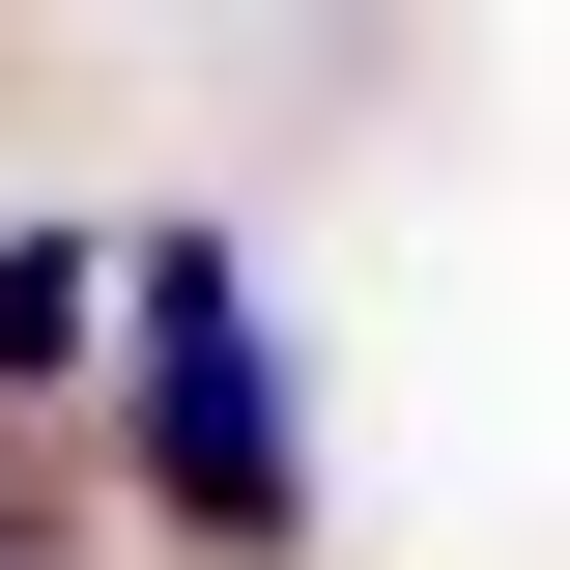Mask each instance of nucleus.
Returning <instances> with one entry per match:
<instances>
[{
    "instance_id": "7ed1b4c3",
    "label": "nucleus",
    "mask_w": 570,
    "mask_h": 570,
    "mask_svg": "<svg viewBox=\"0 0 570 570\" xmlns=\"http://www.w3.org/2000/svg\"><path fill=\"white\" fill-rule=\"evenodd\" d=\"M0 570H86V542H58V513H29V485H0Z\"/></svg>"
},
{
    "instance_id": "f03ea898",
    "label": "nucleus",
    "mask_w": 570,
    "mask_h": 570,
    "mask_svg": "<svg viewBox=\"0 0 570 570\" xmlns=\"http://www.w3.org/2000/svg\"><path fill=\"white\" fill-rule=\"evenodd\" d=\"M115 371V228H0V400H86Z\"/></svg>"
},
{
    "instance_id": "f257e3e1",
    "label": "nucleus",
    "mask_w": 570,
    "mask_h": 570,
    "mask_svg": "<svg viewBox=\"0 0 570 570\" xmlns=\"http://www.w3.org/2000/svg\"><path fill=\"white\" fill-rule=\"evenodd\" d=\"M86 428H115V485L200 570H314V400H285V314H257L228 228H115V371H86Z\"/></svg>"
}]
</instances>
